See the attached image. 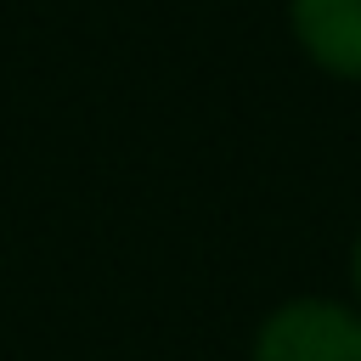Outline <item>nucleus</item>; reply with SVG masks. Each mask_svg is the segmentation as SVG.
Instances as JSON below:
<instances>
[{"label": "nucleus", "instance_id": "obj_1", "mask_svg": "<svg viewBox=\"0 0 361 361\" xmlns=\"http://www.w3.org/2000/svg\"><path fill=\"white\" fill-rule=\"evenodd\" d=\"M248 361H361V305L350 293L276 299L248 333Z\"/></svg>", "mask_w": 361, "mask_h": 361}, {"label": "nucleus", "instance_id": "obj_2", "mask_svg": "<svg viewBox=\"0 0 361 361\" xmlns=\"http://www.w3.org/2000/svg\"><path fill=\"white\" fill-rule=\"evenodd\" d=\"M293 51L333 85H361V0H288Z\"/></svg>", "mask_w": 361, "mask_h": 361}, {"label": "nucleus", "instance_id": "obj_3", "mask_svg": "<svg viewBox=\"0 0 361 361\" xmlns=\"http://www.w3.org/2000/svg\"><path fill=\"white\" fill-rule=\"evenodd\" d=\"M350 299L361 305V226H355V237H350Z\"/></svg>", "mask_w": 361, "mask_h": 361}]
</instances>
